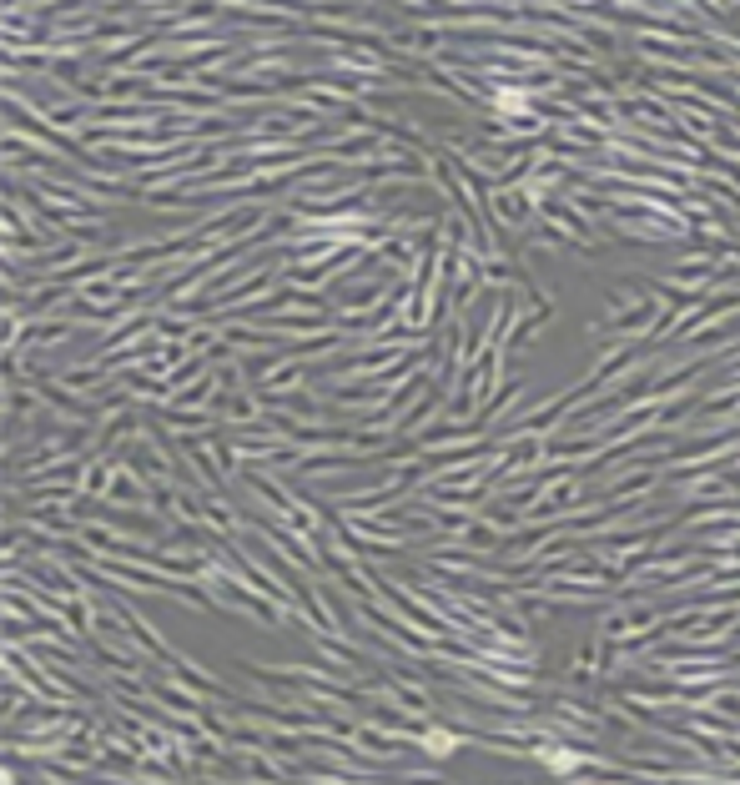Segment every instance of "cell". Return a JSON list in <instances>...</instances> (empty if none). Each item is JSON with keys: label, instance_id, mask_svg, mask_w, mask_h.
Masks as SVG:
<instances>
[{"label": "cell", "instance_id": "6da1fadb", "mask_svg": "<svg viewBox=\"0 0 740 785\" xmlns=\"http://www.w3.org/2000/svg\"><path fill=\"white\" fill-rule=\"evenodd\" d=\"M534 760L545 765L549 775H575L579 765H585V755H579V750H565V745H539V750H534Z\"/></svg>", "mask_w": 740, "mask_h": 785}, {"label": "cell", "instance_id": "7a4b0ae2", "mask_svg": "<svg viewBox=\"0 0 740 785\" xmlns=\"http://www.w3.org/2000/svg\"><path fill=\"white\" fill-rule=\"evenodd\" d=\"M428 745H434V755H448V750H454V735H448V730H434V735H428Z\"/></svg>", "mask_w": 740, "mask_h": 785}]
</instances>
